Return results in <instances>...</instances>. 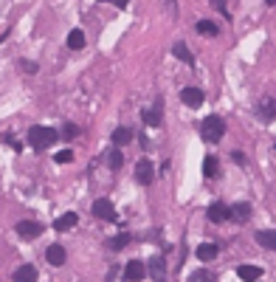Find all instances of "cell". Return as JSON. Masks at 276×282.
<instances>
[{"label": "cell", "instance_id": "1", "mask_svg": "<svg viewBox=\"0 0 276 282\" xmlns=\"http://www.w3.org/2000/svg\"><path fill=\"white\" fill-rule=\"evenodd\" d=\"M57 139H60V133L51 130V127H43V124L28 130V147H34V150H48Z\"/></svg>", "mask_w": 276, "mask_h": 282}, {"label": "cell", "instance_id": "2", "mask_svg": "<svg viewBox=\"0 0 276 282\" xmlns=\"http://www.w3.org/2000/svg\"><path fill=\"white\" fill-rule=\"evenodd\" d=\"M200 133H203L206 141L217 144V141H223V136H225V122L220 116H208V119H203V124H200Z\"/></svg>", "mask_w": 276, "mask_h": 282}, {"label": "cell", "instance_id": "3", "mask_svg": "<svg viewBox=\"0 0 276 282\" xmlns=\"http://www.w3.org/2000/svg\"><path fill=\"white\" fill-rule=\"evenodd\" d=\"M90 212H93V217H99V220L119 223V214H116V206H113L110 198H99V201L90 206Z\"/></svg>", "mask_w": 276, "mask_h": 282}, {"label": "cell", "instance_id": "4", "mask_svg": "<svg viewBox=\"0 0 276 282\" xmlns=\"http://www.w3.org/2000/svg\"><path fill=\"white\" fill-rule=\"evenodd\" d=\"M144 277H147V265L141 263V260H130L124 265V280L127 282H141Z\"/></svg>", "mask_w": 276, "mask_h": 282}, {"label": "cell", "instance_id": "5", "mask_svg": "<svg viewBox=\"0 0 276 282\" xmlns=\"http://www.w3.org/2000/svg\"><path fill=\"white\" fill-rule=\"evenodd\" d=\"M152 178H155V169H152V164H149L147 158H141V161L136 164V181H138L141 186H149V184H152Z\"/></svg>", "mask_w": 276, "mask_h": 282}, {"label": "cell", "instance_id": "6", "mask_svg": "<svg viewBox=\"0 0 276 282\" xmlns=\"http://www.w3.org/2000/svg\"><path fill=\"white\" fill-rule=\"evenodd\" d=\"M228 220L248 223V220H251V203H245V201H240V203H231V206H228Z\"/></svg>", "mask_w": 276, "mask_h": 282}, {"label": "cell", "instance_id": "7", "mask_svg": "<svg viewBox=\"0 0 276 282\" xmlns=\"http://www.w3.org/2000/svg\"><path fill=\"white\" fill-rule=\"evenodd\" d=\"M45 260H48L54 268H60V265H65V260H68V251H65L60 243H51V246L45 248Z\"/></svg>", "mask_w": 276, "mask_h": 282}, {"label": "cell", "instance_id": "8", "mask_svg": "<svg viewBox=\"0 0 276 282\" xmlns=\"http://www.w3.org/2000/svg\"><path fill=\"white\" fill-rule=\"evenodd\" d=\"M203 99H206V93H203L200 88H183L181 90V102L186 107H200L203 105Z\"/></svg>", "mask_w": 276, "mask_h": 282}, {"label": "cell", "instance_id": "9", "mask_svg": "<svg viewBox=\"0 0 276 282\" xmlns=\"http://www.w3.org/2000/svg\"><path fill=\"white\" fill-rule=\"evenodd\" d=\"M17 234L20 237H26V240L40 237V234H43V226H40L37 220H20L17 223Z\"/></svg>", "mask_w": 276, "mask_h": 282}, {"label": "cell", "instance_id": "10", "mask_svg": "<svg viewBox=\"0 0 276 282\" xmlns=\"http://www.w3.org/2000/svg\"><path fill=\"white\" fill-rule=\"evenodd\" d=\"M206 217L211 223H225V220H228V206H225L223 201L211 203V206H208V212H206Z\"/></svg>", "mask_w": 276, "mask_h": 282}, {"label": "cell", "instance_id": "11", "mask_svg": "<svg viewBox=\"0 0 276 282\" xmlns=\"http://www.w3.org/2000/svg\"><path fill=\"white\" fill-rule=\"evenodd\" d=\"M147 271H149V277H152L155 282H164L166 280V263H164V257H152Z\"/></svg>", "mask_w": 276, "mask_h": 282}, {"label": "cell", "instance_id": "12", "mask_svg": "<svg viewBox=\"0 0 276 282\" xmlns=\"http://www.w3.org/2000/svg\"><path fill=\"white\" fill-rule=\"evenodd\" d=\"M257 116L259 119H262V122H274L276 119V102L274 99H262V102H259V107H257Z\"/></svg>", "mask_w": 276, "mask_h": 282}, {"label": "cell", "instance_id": "13", "mask_svg": "<svg viewBox=\"0 0 276 282\" xmlns=\"http://www.w3.org/2000/svg\"><path fill=\"white\" fill-rule=\"evenodd\" d=\"M141 122L147 124V127H161V122H164L161 107H147V110H141Z\"/></svg>", "mask_w": 276, "mask_h": 282}, {"label": "cell", "instance_id": "14", "mask_svg": "<svg viewBox=\"0 0 276 282\" xmlns=\"http://www.w3.org/2000/svg\"><path fill=\"white\" fill-rule=\"evenodd\" d=\"M237 274H240L242 282H257L259 277H262V268H259V265H240Z\"/></svg>", "mask_w": 276, "mask_h": 282}, {"label": "cell", "instance_id": "15", "mask_svg": "<svg viewBox=\"0 0 276 282\" xmlns=\"http://www.w3.org/2000/svg\"><path fill=\"white\" fill-rule=\"evenodd\" d=\"M76 223H79L76 212H65V214L60 217V220L54 223V229H57V231H70L73 226H76Z\"/></svg>", "mask_w": 276, "mask_h": 282}, {"label": "cell", "instance_id": "16", "mask_svg": "<svg viewBox=\"0 0 276 282\" xmlns=\"http://www.w3.org/2000/svg\"><path fill=\"white\" fill-rule=\"evenodd\" d=\"M14 282H37V268L34 265H20L14 271Z\"/></svg>", "mask_w": 276, "mask_h": 282}, {"label": "cell", "instance_id": "17", "mask_svg": "<svg viewBox=\"0 0 276 282\" xmlns=\"http://www.w3.org/2000/svg\"><path fill=\"white\" fill-rule=\"evenodd\" d=\"M257 243H262L265 248H271V251H276V229H265L257 234Z\"/></svg>", "mask_w": 276, "mask_h": 282}, {"label": "cell", "instance_id": "18", "mask_svg": "<svg viewBox=\"0 0 276 282\" xmlns=\"http://www.w3.org/2000/svg\"><path fill=\"white\" fill-rule=\"evenodd\" d=\"M214 257H217V246H214V243H203V246L198 248V260H200V263H211Z\"/></svg>", "mask_w": 276, "mask_h": 282}, {"label": "cell", "instance_id": "19", "mask_svg": "<svg viewBox=\"0 0 276 282\" xmlns=\"http://www.w3.org/2000/svg\"><path fill=\"white\" fill-rule=\"evenodd\" d=\"M172 54H175L181 62H186V65H195V57H192V51H189L183 43H175V45H172Z\"/></svg>", "mask_w": 276, "mask_h": 282}, {"label": "cell", "instance_id": "20", "mask_svg": "<svg viewBox=\"0 0 276 282\" xmlns=\"http://www.w3.org/2000/svg\"><path fill=\"white\" fill-rule=\"evenodd\" d=\"M130 141H133V130H127V127L113 130V144H116V147H124V144H130Z\"/></svg>", "mask_w": 276, "mask_h": 282}, {"label": "cell", "instance_id": "21", "mask_svg": "<svg viewBox=\"0 0 276 282\" xmlns=\"http://www.w3.org/2000/svg\"><path fill=\"white\" fill-rule=\"evenodd\" d=\"M82 45H85V31H82V28H73V31H70V34H68V48H73V51H79Z\"/></svg>", "mask_w": 276, "mask_h": 282}, {"label": "cell", "instance_id": "22", "mask_svg": "<svg viewBox=\"0 0 276 282\" xmlns=\"http://www.w3.org/2000/svg\"><path fill=\"white\" fill-rule=\"evenodd\" d=\"M203 172H206V178H217V175H220V164H217L214 155H208V158L203 161Z\"/></svg>", "mask_w": 276, "mask_h": 282}, {"label": "cell", "instance_id": "23", "mask_svg": "<svg viewBox=\"0 0 276 282\" xmlns=\"http://www.w3.org/2000/svg\"><path fill=\"white\" fill-rule=\"evenodd\" d=\"M127 243H130V234H116V237L107 240V246H110L113 251H121V248H127Z\"/></svg>", "mask_w": 276, "mask_h": 282}, {"label": "cell", "instance_id": "24", "mask_svg": "<svg viewBox=\"0 0 276 282\" xmlns=\"http://www.w3.org/2000/svg\"><path fill=\"white\" fill-rule=\"evenodd\" d=\"M198 34H206V37H217V26L211 20H200L198 23Z\"/></svg>", "mask_w": 276, "mask_h": 282}, {"label": "cell", "instance_id": "25", "mask_svg": "<svg viewBox=\"0 0 276 282\" xmlns=\"http://www.w3.org/2000/svg\"><path fill=\"white\" fill-rule=\"evenodd\" d=\"M189 282H214V277L208 274V268H198V271H192Z\"/></svg>", "mask_w": 276, "mask_h": 282}, {"label": "cell", "instance_id": "26", "mask_svg": "<svg viewBox=\"0 0 276 282\" xmlns=\"http://www.w3.org/2000/svg\"><path fill=\"white\" fill-rule=\"evenodd\" d=\"M121 161H124V155H121L119 150H113L110 155H107V167H110V169H119V167H121Z\"/></svg>", "mask_w": 276, "mask_h": 282}, {"label": "cell", "instance_id": "27", "mask_svg": "<svg viewBox=\"0 0 276 282\" xmlns=\"http://www.w3.org/2000/svg\"><path fill=\"white\" fill-rule=\"evenodd\" d=\"M0 141H3V144H11V147H14V152H20V150H23V144H20V141L14 139L11 133H3V136H0Z\"/></svg>", "mask_w": 276, "mask_h": 282}, {"label": "cell", "instance_id": "28", "mask_svg": "<svg viewBox=\"0 0 276 282\" xmlns=\"http://www.w3.org/2000/svg\"><path fill=\"white\" fill-rule=\"evenodd\" d=\"M70 161H73V152H70V150L57 152V164H70Z\"/></svg>", "mask_w": 276, "mask_h": 282}, {"label": "cell", "instance_id": "29", "mask_svg": "<svg viewBox=\"0 0 276 282\" xmlns=\"http://www.w3.org/2000/svg\"><path fill=\"white\" fill-rule=\"evenodd\" d=\"M62 136H65V139H73V136H79V127H76V124H65Z\"/></svg>", "mask_w": 276, "mask_h": 282}, {"label": "cell", "instance_id": "30", "mask_svg": "<svg viewBox=\"0 0 276 282\" xmlns=\"http://www.w3.org/2000/svg\"><path fill=\"white\" fill-rule=\"evenodd\" d=\"M164 6H166V11H169V17H178V3H175V0H164Z\"/></svg>", "mask_w": 276, "mask_h": 282}, {"label": "cell", "instance_id": "31", "mask_svg": "<svg viewBox=\"0 0 276 282\" xmlns=\"http://www.w3.org/2000/svg\"><path fill=\"white\" fill-rule=\"evenodd\" d=\"M211 3H214V9L223 11V17H225V20H231V17H228V9H225V0H211Z\"/></svg>", "mask_w": 276, "mask_h": 282}, {"label": "cell", "instance_id": "32", "mask_svg": "<svg viewBox=\"0 0 276 282\" xmlns=\"http://www.w3.org/2000/svg\"><path fill=\"white\" fill-rule=\"evenodd\" d=\"M23 70H28V73H37V65H34V62H28V60H23Z\"/></svg>", "mask_w": 276, "mask_h": 282}, {"label": "cell", "instance_id": "33", "mask_svg": "<svg viewBox=\"0 0 276 282\" xmlns=\"http://www.w3.org/2000/svg\"><path fill=\"white\" fill-rule=\"evenodd\" d=\"M231 155H234V161H237V164H245V155H242L240 150H237V152H231Z\"/></svg>", "mask_w": 276, "mask_h": 282}, {"label": "cell", "instance_id": "34", "mask_svg": "<svg viewBox=\"0 0 276 282\" xmlns=\"http://www.w3.org/2000/svg\"><path fill=\"white\" fill-rule=\"evenodd\" d=\"M113 3H116V6H121V9H124V6H127V0H113Z\"/></svg>", "mask_w": 276, "mask_h": 282}, {"label": "cell", "instance_id": "35", "mask_svg": "<svg viewBox=\"0 0 276 282\" xmlns=\"http://www.w3.org/2000/svg\"><path fill=\"white\" fill-rule=\"evenodd\" d=\"M102 3H104V0H102Z\"/></svg>", "mask_w": 276, "mask_h": 282}, {"label": "cell", "instance_id": "36", "mask_svg": "<svg viewBox=\"0 0 276 282\" xmlns=\"http://www.w3.org/2000/svg\"><path fill=\"white\" fill-rule=\"evenodd\" d=\"M274 150H276V147H274Z\"/></svg>", "mask_w": 276, "mask_h": 282}]
</instances>
